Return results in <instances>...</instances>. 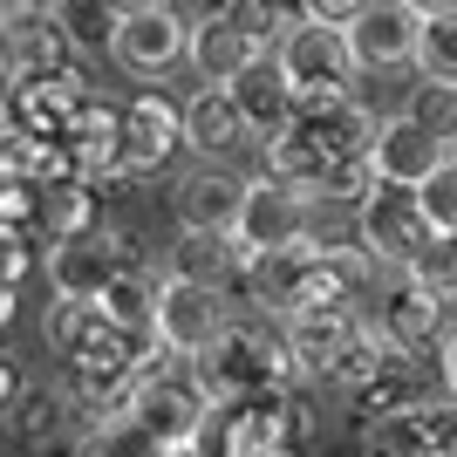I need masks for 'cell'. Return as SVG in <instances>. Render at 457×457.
<instances>
[{"label": "cell", "instance_id": "bcb514c9", "mask_svg": "<svg viewBox=\"0 0 457 457\" xmlns=\"http://www.w3.org/2000/svg\"><path fill=\"white\" fill-rule=\"evenodd\" d=\"M164 457H212L205 444H178V451H164Z\"/></svg>", "mask_w": 457, "mask_h": 457}, {"label": "cell", "instance_id": "cb8c5ba5", "mask_svg": "<svg viewBox=\"0 0 457 457\" xmlns=\"http://www.w3.org/2000/svg\"><path fill=\"white\" fill-rule=\"evenodd\" d=\"M103 314H110L123 335H137V342H151L157 335V273H144V267H123L110 287H103Z\"/></svg>", "mask_w": 457, "mask_h": 457}, {"label": "cell", "instance_id": "d590c367", "mask_svg": "<svg viewBox=\"0 0 457 457\" xmlns=\"http://www.w3.org/2000/svg\"><path fill=\"white\" fill-rule=\"evenodd\" d=\"M417 205L430 219V232H457V157L430 171V185H417Z\"/></svg>", "mask_w": 457, "mask_h": 457}, {"label": "cell", "instance_id": "603a6c76", "mask_svg": "<svg viewBox=\"0 0 457 457\" xmlns=\"http://www.w3.org/2000/svg\"><path fill=\"white\" fill-rule=\"evenodd\" d=\"M376 123H382V116L369 110V103H355V96L301 110V130L314 137L328 157H369V144H376Z\"/></svg>", "mask_w": 457, "mask_h": 457}, {"label": "cell", "instance_id": "ac0fdd59", "mask_svg": "<svg viewBox=\"0 0 457 457\" xmlns=\"http://www.w3.org/2000/svg\"><path fill=\"white\" fill-rule=\"evenodd\" d=\"M246 137L253 130H246V116H239L226 82H198V89L185 96V151H198V164H219V157L239 151Z\"/></svg>", "mask_w": 457, "mask_h": 457}, {"label": "cell", "instance_id": "e575fe53", "mask_svg": "<svg viewBox=\"0 0 457 457\" xmlns=\"http://www.w3.org/2000/svg\"><path fill=\"white\" fill-rule=\"evenodd\" d=\"M410 273H417L430 294H444V301H457V232H430V246L410 260Z\"/></svg>", "mask_w": 457, "mask_h": 457}, {"label": "cell", "instance_id": "7c38bea8", "mask_svg": "<svg viewBox=\"0 0 457 457\" xmlns=\"http://www.w3.org/2000/svg\"><path fill=\"white\" fill-rule=\"evenodd\" d=\"M444 294H430V287L417 280V273H382L376 287V314L369 321L389 335V342L403 348V355H430V342H451V328H444Z\"/></svg>", "mask_w": 457, "mask_h": 457}, {"label": "cell", "instance_id": "8fae6325", "mask_svg": "<svg viewBox=\"0 0 457 457\" xmlns=\"http://www.w3.org/2000/svg\"><path fill=\"white\" fill-rule=\"evenodd\" d=\"M342 35H348V55H355L362 76H389V69H417L423 14L410 7V0H369Z\"/></svg>", "mask_w": 457, "mask_h": 457}, {"label": "cell", "instance_id": "4fadbf2b", "mask_svg": "<svg viewBox=\"0 0 457 457\" xmlns=\"http://www.w3.org/2000/svg\"><path fill=\"white\" fill-rule=\"evenodd\" d=\"M171 151H185V103H171L164 89H137L123 103V171H164Z\"/></svg>", "mask_w": 457, "mask_h": 457}, {"label": "cell", "instance_id": "7bdbcfd3", "mask_svg": "<svg viewBox=\"0 0 457 457\" xmlns=\"http://www.w3.org/2000/svg\"><path fill=\"white\" fill-rule=\"evenodd\" d=\"M423 21H444V14H457V0H410Z\"/></svg>", "mask_w": 457, "mask_h": 457}, {"label": "cell", "instance_id": "44dd1931", "mask_svg": "<svg viewBox=\"0 0 457 457\" xmlns=\"http://www.w3.org/2000/svg\"><path fill=\"white\" fill-rule=\"evenodd\" d=\"M7 430H14L21 451H48V444L82 437L76 430V396H69V389H48V382H28L21 403H14V417H7Z\"/></svg>", "mask_w": 457, "mask_h": 457}, {"label": "cell", "instance_id": "d6a6232c", "mask_svg": "<svg viewBox=\"0 0 457 457\" xmlns=\"http://www.w3.org/2000/svg\"><path fill=\"white\" fill-rule=\"evenodd\" d=\"M376 185L382 178H376L369 157H335V164L321 171V185H314V205H362Z\"/></svg>", "mask_w": 457, "mask_h": 457}, {"label": "cell", "instance_id": "2e32d148", "mask_svg": "<svg viewBox=\"0 0 457 457\" xmlns=\"http://www.w3.org/2000/svg\"><path fill=\"white\" fill-rule=\"evenodd\" d=\"M369 314H355V307H307V314H287L280 335L287 348H294V362H301V376H335V362L348 355V342L362 335Z\"/></svg>", "mask_w": 457, "mask_h": 457}, {"label": "cell", "instance_id": "f6af8a7d", "mask_svg": "<svg viewBox=\"0 0 457 457\" xmlns=\"http://www.w3.org/2000/svg\"><path fill=\"white\" fill-rule=\"evenodd\" d=\"M116 14H144V7H164V0H110Z\"/></svg>", "mask_w": 457, "mask_h": 457}, {"label": "cell", "instance_id": "7a4b0ae2", "mask_svg": "<svg viewBox=\"0 0 457 457\" xmlns=\"http://www.w3.org/2000/svg\"><path fill=\"white\" fill-rule=\"evenodd\" d=\"M273 62H280V76H287V89H294L301 110H314V103H342L348 82L362 76L355 55H348V35H342V28H328V21L287 28V35L273 41Z\"/></svg>", "mask_w": 457, "mask_h": 457}, {"label": "cell", "instance_id": "60d3db41", "mask_svg": "<svg viewBox=\"0 0 457 457\" xmlns=\"http://www.w3.org/2000/svg\"><path fill=\"white\" fill-rule=\"evenodd\" d=\"M21 389H28V382H21V369L7 362V355H0V417H14V403H21Z\"/></svg>", "mask_w": 457, "mask_h": 457}, {"label": "cell", "instance_id": "6da1fadb", "mask_svg": "<svg viewBox=\"0 0 457 457\" xmlns=\"http://www.w3.org/2000/svg\"><path fill=\"white\" fill-rule=\"evenodd\" d=\"M191 382H198L205 403L226 417V410H239V403L273 396V389H294V382H307V376H301V362H294V348H287L280 328L232 321L226 335L191 362Z\"/></svg>", "mask_w": 457, "mask_h": 457}, {"label": "cell", "instance_id": "ee69618b", "mask_svg": "<svg viewBox=\"0 0 457 457\" xmlns=\"http://www.w3.org/2000/svg\"><path fill=\"white\" fill-rule=\"evenodd\" d=\"M0 89H14V48H7V35H0Z\"/></svg>", "mask_w": 457, "mask_h": 457}, {"label": "cell", "instance_id": "ba28073f", "mask_svg": "<svg viewBox=\"0 0 457 457\" xmlns=\"http://www.w3.org/2000/svg\"><path fill=\"white\" fill-rule=\"evenodd\" d=\"M246 253H294L314 239V191L280 185V178H246V212H239V232H232Z\"/></svg>", "mask_w": 457, "mask_h": 457}, {"label": "cell", "instance_id": "74e56055", "mask_svg": "<svg viewBox=\"0 0 457 457\" xmlns=\"http://www.w3.org/2000/svg\"><path fill=\"white\" fill-rule=\"evenodd\" d=\"M423 417V437H430V451L437 457H457V396H423L417 403Z\"/></svg>", "mask_w": 457, "mask_h": 457}, {"label": "cell", "instance_id": "f546056e", "mask_svg": "<svg viewBox=\"0 0 457 457\" xmlns=\"http://www.w3.org/2000/svg\"><path fill=\"white\" fill-rule=\"evenodd\" d=\"M355 417L362 423H376V417H396V410H417L423 403V382H417V362H396L389 376H376V382H362L355 389Z\"/></svg>", "mask_w": 457, "mask_h": 457}, {"label": "cell", "instance_id": "c3c4849f", "mask_svg": "<svg viewBox=\"0 0 457 457\" xmlns=\"http://www.w3.org/2000/svg\"><path fill=\"white\" fill-rule=\"evenodd\" d=\"M451 157H457V151H451Z\"/></svg>", "mask_w": 457, "mask_h": 457}, {"label": "cell", "instance_id": "30bf717a", "mask_svg": "<svg viewBox=\"0 0 457 457\" xmlns=\"http://www.w3.org/2000/svg\"><path fill=\"white\" fill-rule=\"evenodd\" d=\"M191 55V21L178 14L171 0L164 7H144V14H123L116 21V41H110V62L137 82H164L178 62Z\"/></svg>", "mask_w": 457, "mask_h": 457}, {"label": "cell", "instance_id": "83f0119b", "mask_svg": "<svg viewBox=\"0 0 457 457\" xmlns=\"http://www.w3.org/2000/svg\"><path fill=\"white\" fill-rule=\"evenodd\" d=\"M396 362H417V355H403V348L389 342V335H382L376 321H362V335H355V342H348V355H342V362H335V376H328V382H342L348 396H355V389H362V382L389 376V369H396Z\"/></svg>", "mask_w": 457, "mask_h": 457}, {"label": "cell", "instance_id": "9c48e42d", "mask_svg": "<svg viewBox=\"0 0 457 457\" xmlns=\"http://www.w3.org/2000/svg\"><path fill=\"white\" fill-rule=\"evenodd\" d=\"M123 417H137L164 451H178V444H205L212 403H205V389L191 382V362H185V369H171V376H137V396H130Z\"/></svg>", "mask_w": 457, "mask_h": 457}, {"label": "cell", "instance_id": "f35d334b", "mask_svg": "<svg viewBox=\"0 0 457 457\" xmlns=\"http://www.w3.org/2000/svg\"><path fill=\"white\" fill-rule=\"evenodd\" d=\"M21 137H28V116H21V96H14V89H0V157L14 151Z\"/></svg>", "mask_w": 457, "mask_h": 457}, {"label": "cell", "instance_id": "7402d4cb", "mask_svg": "<svg viewBox=\"0 0 457 457\" xmlns=\"http://www.w3.org/2000/svg\"><path fill=\"white\" fill-rule=\"evenodd\" d=\"M7 48H14V89H28V82H69V76H76V62H82L76 48L62 41V28L48 14L28 21V28H14Z\"/></svg>", "mask_w": 457, "mask_h": 457}, {"label": "cell", "instance_id": "5b68a950", "mask_svg": "<svg viewBox=\"0 0 457 457\" xmlns=\"http://www.w3.org/2000/svg\"><path fill=\"white\" fill-rule=\"evenodd\" d=\"M355 246L369 253V267L376 273H403L410 260H417L423 246H430V219H423L417 191L403 185H376L355 205Z\"/></svg>", "mask_w": 457, "mask_h": 457}, {"label": "cell", "instance_id": "ffe728a7", "mask_svg": "<svg viewBox=\"0 0 457 457\" xmlns=\"http://www.w3.org/2000/svg\"><path fill=\"white\" fill-rule=\"evenodd\" d=\"M164 273L232 294V287H239V273H246V246H239L232 232H178V246H171V260H164Z\"/></svg>", "mask_w": 457, "mask_h": 457}, {"label": "cell", "instance_id": "b9f144b4", "mask_svg": "<svg viewBox=\"0 0 457 457\" xmlns=\"http://www.w3.org/2000/svg\"><path fill=\"white\" fill-rule=\"evenodd\" d=\"M444 396H457V328H451V342H444Z\"/></svg>", "mask_w": 457, "mask_h": 457}, {"label": "cell", "instance_id": "5bb4252c", "mask_svg": "<svg viewBox=\"0 0 457 457\" xmlns=\"http://www.w3.org/2000/svg\"><path fill=\"white\" fill-rule=\"evenodd\" d=\"M457 144H444V137H430L423 123H410V116H382L376 123V144H369V164H376L382 185H403V191H417L430 185V171L437 164H451Z\"/></svg>", "mask_w": 457, "mask_h": 457}, {"label": "cell", "instance_id": "3957f363", "mask_svg": "<svg viewBox=\"0 0 457 457\" xmlns=\"http://www.w3.org/2000/svg\"><path fill=\"white\" fill-rule=\"evenodd\" d=\"M307 444H314V417L294 389L253 396L219 417V457H307Z\"/></svg>", "mask_w": 457, "mask_h": 457}, {"label": "cell", "instance_id": "9a60e30c", "mask_svg": "<svg viewBox=\"0 0 457 457\" xmlns=\"http://www.w3.org/2000/svg\"><path fill=\"white\" fill-rule=\"evenodd\" d=\"M171 212H178V232H239L246 178H232L226 164H191L171 185Z\"/></svg>", "mask_w": 457, "mask_h": 457}, {"label": "cell", "instance_id": "277c9868", "mask_svg": "<svg viewBox=\"0 0 457 457\" xmlns=\"http://www.w3.org/2000/svg\"><path fill=\"white\" fill-rule=\"evenodd\" d=\"M41 342L55 348L69 369H137V355H144L157 335H151V342L123 335L96 301H48V314H41Z\"/></svg>", "mask_w": 457, "mask_h": 457}, {"label": "cell", "instance_id": "f1b7e54d", "mask_svg": "<svg viewBox=\"0 0 457 457\" xmlns=\"http://www.w3.org/2000/svg\"><path fill=\"white\" fill-rule=\"evenodd\" d=\"M69 457H164V444H157L137 417H103V423H89L76 437Z\"/></svg>", "mask_w": 457, "mask_h": 457}, {"label": "cell", "instance_id": "8d00e7d4", "mask_svg": "<svg viewBox=\"0 0 457 457\" xmlns=\"http://www.w3.org/2000/svg\"><path fill=\"white\" fill-rule=\"evenodd\" d=\"M35 212H41V185L35 178H21L0 164V226H21V232H35Z\"/></svg>", "mask_w": 457, "mask_h": 457}, {"label": "cell", "instance_id": "8992f818", "mask_svg": "<svg viewBox=\"0 0 457 457\" xmlns=\"http://www.w3.org/2000/svg\"><path fill=\"white\" fill-rule=\"evenodd\" d=\"M41 267H48V294L55 301H103V287L123 267H137V246L123 226H96L82 239H55Z\"/></svg>", "mask_w": 457, "mask_h": 457}, {"label": "cell", "instance_id": "e0dca14e", "mask_svg": "<svg viewBox=\"0 0 457 457\" xmlns=\"http://www.w3.org/2000/svg\"><path fill=\"white\" fill-rule=\"evenodd\" d=\"M260 55H273V48H260L226 7H212L205 21H191V55L185 62L198 69V82H239Z\"/></svg>", "mask_w": 457, "mask_h": 457}, {"label": "cell", "instance_id": "4316f807", "mask_svg": "<svg viewBox=\"0 0 457 457\" xmlns=\"http://www.w3.org/2000/svg\"><path fill=\"white\" fill-rule=\"evenodd\" d=\"M328 164H335V157H328L321 144H314V137H307L301 123H294V130H280V137L267 144V164H260V171H267V178H280V185H301V191H314Z\"/></svg>", "mask_w": 457, "mask_h": 457}, {"label": "cell", "instance_id": "d4e9b609", "mask_svg": "<svg viewBox=\"0 0 457 457\" xmlns=\"http://www.w3.org/2000/svg\"><path fill=\"white\" fill-rule=\"evenodd\" d=\"M48 21L62 28V41H69L76 55H110L123 14H116L110 0H48Z\"/></svg>", "mask_w": 457, "mask_h": 457}, {"label": "cell", "instance_id": "52a82bcc", "mask_svg": "<svg viewBox=\"0 0 457 457\" xmlns=\"http://www.w3.org/2000/svg\"><path fill=\"white\" fill-rule=\"evenodd\" d=\"M226 328H232V294L178 280V273H157V342L171 348V355L198 362Z\"/></svg>", "mask_w": 457, "mask_h": 457}, {"label": "cell", "instance_id": "484cf974", "mask_svg": "<svg viewBox=\"0 0 457 457\" xmlns=\"http://www.w3.org/2000/svg\"><path fill=\"white\" fill-rule=\"evenodd\" d=\"M35 232H48V246H55V239H82V232H96V191H89V178L41 191Z\"/></svg>", "mask_w": 457, "mask_h": 457}, {"label": "cell", "instance_id": "d6986e66", "mask_svg": "<svg viewBox=\"0 0 457 457\" xmlns=\"http://www.w3.org/2000/svg\"><path fill=\"white\" fill-rule=\"evenodd\" d=\"M226 89H232V103H239V116H246V130L260 137V144H273L280 130L301 123V103H294V89H287V76H280V62H273V55H260L246 76L226 82Z\"/></svg>", "mask_w": 457, "mask_h": 457}, {"label": "cell", "instance_id": "7dc6e473", "mask_svg": "<svg viewBox=\"0 0 457 457\" xmlns=\"http://www.w3.org/2000/svg\"><path fill=\"white\" fill-rule=\"evenodd\" d=\"M0 328H7V321H0Z\"/></svg>", "mask_w": 457, "mask_h": 457}, {"label": "cell", "instance_id": "1f68e13d", "mask_svg": "<svg viewBox=\"0 0 457 457\" xmlns=\"http://www.w3.org/2000/svg\"><path fill=\"white\" fill-rule=\"evenodd\" d=\"M403 116L410 123H423L430 137H444V144H457V82H410V96H403Z\"/></svg>", "mask_w": 457, "mask_h": 457}, {"label": "cell", "instance_id": "4dcf8cb0", "mask_svg": "<svg viewBox=\"0 0 457 457\" xmlns=\"http://www.w3.org/2000/svg\"><path fill=\"white\" fill-rule=\"evenodd\" d=\"M362 457H437V451H430V437H423L417 410H396V417L362 423Z\"/></svg>", "mask_w": 457, "mask_h": 457}, {"label": "cell", "instance_id": "836d02e7", "mask_svg": "<svg viewBox=\"0 0 457 457\" xmlns=\"http://www.w3.org/2000/svg\"><path fill=\"white\" fill-rule=\"evenodd\" d=\"M417 76H423V82H457V14L423 21V41H417Z\"/></svg>", "mask_w": 457, "mask_h": 457}, {"label": "cell", "instance_id": "ab89813d", "mask_svg": "<svg viewBox=\"0 0 457 457\" xmlns=\"http://www.w3.org/2000/svg\"><path fill=\"white\" fill-rule=\"evenodd\" d=\"M307 7H314V21H328V28H348L369 0H307Z\"/></svg>", "mask_w": 457, "mask_h": 457}]
</instances>
